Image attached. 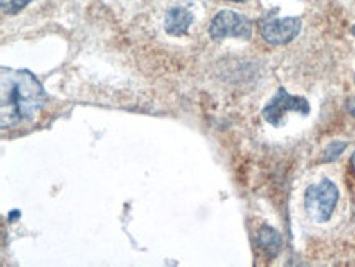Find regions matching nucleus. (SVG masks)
<instances>
[{
	"mask_svg": "<svg viewBox=\"0 0 355 267\" xmlns=\"http://www.w3.org/2000/svg\"><path fill=\"white\" fill-rule=\"evenodd\" d=\"M193 21V15L182 7H172L166 13L164 28L172 36H184L189 33L190 25Z\"/></svg>",
	"mask_w": 355,
	"mask_h": 267,
	"instance_id": "423d86ee",
	"label": "nucleus"
},
{
	"mask_svg": "<svg viewBox=\"0 0 355 267\" xmlns=\"http://www.w3.org/2000/svg\"><path fill=\"white\" fill-rule=\"evenodd\" d=\"M339 202V189L332 180L322 179L320 184L309 185L304 192V208L309 218L316 223H326L334 214Z\"/></svg>",
	"mask_w": 355,
	"mask_h": 267,
	"instance_id": "f03ea898",
	"label": "nucleus"
},
{
	"mask_svg": "<svg viewBox=\"0 0 355 267\" xmlns=\"http://www.w3.org/2000/svg\"><path fill=\"white\" fill-rule=\"evenodd\" d=\"M302 31V20L298 17L267 18L261 24V36L272 46H282L293 42Z\"/></svg>",
	"mask_w": 355,
	"mask_h": 267,
	"instance_id": "39448f33",
	"label": "nucleus"
},
{
	"mask_svg": "<svg viewBox=\"0 0 355 267\" xmlns=\"http://www.w3.org/2000/svg\"><path fill=\"white\" fill-rule=\"evenodd\" d=\"M345 148H347V143H344V141H334V143H331L329 146L326 148L324 157H322V161H324V162L336 161L340 155H343Z\"/></svg>",
	"mask_w": 355,
	"mask_h": 267,
	"instance_id": "6e6552de",
	"label": "nucleus"
},
{
	"mask_svg": "<svg viewBox=\"0 0 355 267\" xmlns=\"http://www.w3.org/2000/svg\"><path fill=\"white\" fill-rule=\"evenodd\" d=\"M350 33H352V35H354V36H355V25H354V26H352V28H350Z\"/></svg>",
	"mask_w": 355,
	"mask_h": 267,
	"instance_id": "f8f14e48",
	"label": "nucleus"
},
{
	"mask_svg": "<svg viewBox=\"0 0 355 267\" xmlns=\"http://www.w3.org/2000/svg\"><path fill=\"white\" fill-rule=\"evenodd\" d=\"M290 112L300 113V115H308L311 112V107H309V102L304 97L291 95L288 90L280 87L274 97L268 101L267 105L263 107L262 117L272 126H280L285 121L286 113Z\"/></svg>",
	"mask_w": 355,
	"mask_h": 267,
	"instance_id": "7ed1b4c3",
	"label": "nucleus"
},
{
	"mask_svg": "<svg viewBox=\"0 0 355 267\" xmlns=\"http://www.w3.org/2000/svg\"><path fill=\"white\" fill-rule=\"evenodd\" d=\"M347 110H349V113H352V115L355 117V97L349 98L347 101Z\"/></svg>",
	"mask_w": 355,
	"mask_h": 267,
	"instance_id": "9d476101",
	"label": "nucleus"
},
{
	"mask_svg": "<svg viewBox=\"0 0 355 267\" xmlns=\"http://www.w3.org/2000/svg\"><path fill=\"white\" fill-rule=\"evenodd\" d=\"M259 246L270 257L277 256V252L280 251L282 246V238L279 232H275L270 226H262L261 232H259Z\"/></svg>",
	"mask_w": 355,
	"mask_h": 267,
	"instance_id": "0eeeda50",
	"label": "nucleus"
},
{
	"mask_svg": "<svg viewBox=\"0 0 355 267\" xmlns=\"http://www.w3.org/2000/svg\"><path fill=\"white\" fill-rule=\"evenodd\" d=\"M350 166H352V171L355 173V151H354L352 157H350Z\"/></svg>",
	"mask_w": 355,
	"mask_h": 267,
	"instance_id": "9b49d317",
	"label": "nucleus"
},
{
	"mask_svg": "<svg viewBox=\"0 0 355 267\" xmlns=\"http://www.w3.org/2000/svg\"><path fill=\"white\" fill-rule=\"evenodd\" d=\"M49 101L38 78L28 69H0V126L12 128L33 120Z\"/></svg>",
	"mask_w": 355,
	"mask_h": 267,
	"instance_id": "f257e3e1",
	"label": "nucleus"
},
{
	"mask_svg": "<svg viewBox=\"0 0 355 267\" xmlns=\"http://www.w3.org/2000/svg\"><path fill=\"white\" fill-rule=\"evenodd\" d=\"M210 36L215 42H221L230 36L249 40L252 36V21L233 10H221L211 20Z\"/></svg>",
	"mask_w": 355,
	"mask_h": 267,
	"instance_id": "20e7f679",
	"label": "nucleus"
},
{
	"mask_svg": "<svg viewBox=\"0 0 355 267\" xmlns=\"http://www.w3.org/2000/svg\"><path fill=\"white\" fill-rule=\"evenodd\" d=\"M31 0H0V6H2V10L6 13H10V15H15V13L21 12V8H25Z\"/></svg>",
	"mask_w": 355,
	"mask_h": 267,
	"instance_id": "1a4fd4ad",
	"label": "nucleus"
},
{
	"mask_svg": "<svg viewBox=\"0 0 355 267\" xmlns=\"http://www.w3.org/2000/svg\"><path fill=\"white\" fill-rule=\"evenodd\" d=\"M231 2H244V0H231Z\"/></svg>",
	"mask_w": 355,
	"mask_h": 267,
	"instance_id": "ddd939ff",
	"label": "nucleus"
}]
</instances>
